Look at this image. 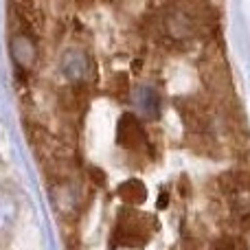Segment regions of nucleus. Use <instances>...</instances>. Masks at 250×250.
I'll list each match as a JSON object with an SVG mask.
<instances>
[{"instance_id": "f257e3e1", "label": "nucleus", "mask_w": 250, "mask_h": 250, "mask_svg": "<svg viewBox=\"0 0 250 250\" xmlns=\"http://www.w3.org/2000/svg\"><path fill=\"white\" fill-rule=\"evenodd\" d=\"M149 217L143 215V213L136 211H123L121 217H119L117 226L112 230V244L110 248L117 246H143L149 237L151 229H149Z\"/></svg>"}, {"instance_id": "f03ea898", "label": "nucleus", "mask_w": 250, "mask_h": 250, "mask_svg": "<svg viewBox=\"0 0 250 250\" xmlns=\"http://www.w3.org/2000/svg\"><path fill=\"white\" fill-rule=\"evenodd\" d=\"M145 141V132L134 114H123L117 125V143L125 149H136Z\"/></svg>"}, {"instance_id": "7ed1b4c3", "label": "nucleus", "mask_w": 250, "mask_h": 250, "mask_svg": "<svg viewBox=\"0 0 250 250\" xmlns=\"http://www.w3.org/2000/svg\"><path fill=\"white\" fill-rule=\"evenodd\" d=\"M51 200H53V207L57 208L60 215L68 217V215H73V213H77L79 200H77L75 189L68 185V182H64V180L57 182V185L51 189Z\"/></svg>"}, {"instance_id": "20e7f679", "label": "nucleus", "mask_w": 250, "mask_h": 250, "mask_svg": "<svg viewBox=\"0 0 250 250\" xmlns=\"http://www.w3.org/2000/svg\"><path fill=\"white\" fill-rule=\"evenodd\" d=\"M9 51H11V57L20 68H31L35 64V57H38V51H35V44L29 35L18 33L11 38V44H9Z\"/></svg>"}, {"instance_id": "39448f33", "label": "nucleus", "mask_w": 250, "mask_h": 250, "mask_svg": "<svg viewBox=\"0 0 250 250\" xmlns=\"http://www.w3.org/2000/svg\"><path fill=\"white\" fill-rule=\"evenodd\" d=\"M134 105L147 119L160 117V95L151 86H138L134 90Z\"/></svg>"}, {"instance_id": "423d86ee", "label": "nucleus", "mask_w": 250, "mask_h": 250, "mask_svg": "<svg viewBox=\"0 0 250 250\" xmlns=\"http://www.w3.org/2000/svg\"><path fill=\"white\" fill-rule=\"evenodd\" d=\"M62 73L70 79V82H82L88 73V60L83 57V53L79 51H68L62 55V64H60Z\"/></svg>"}, {"instance_id": "0eeeda50", "label": "nucleus", "mask_w": 250, "mask_h": 250, "mask_svg": "<svg viewBox=\"0 0 250 250\" xmlns=\"http://www.w3.org/2000/svg\"><path fill=\"white\" fill-rule=\"evenodd\" d=\"M119 198H121L125 204H129V207H138V204L145 202L147 189L141 180L132 178V180H125L123 185L119 187Z\"/></svg>"}, {"instance_id": "6e6552de", "label": "nucleus", "mask_w": 250, "mask_h": 250, "mask_svg": "<svg viewBox=\"0 0 250 250\" xmlns=\"http://www.w3.org/2000/svg\"><path fill=\"white\" fill-rule=\"evenodd\" d=\"M18 215V202L7 189H0V233L11 229Z\"/></svg>"}, {"instance_id": "1a4fd4ad", "label": "nucleus", "mask_w": 250, "mask_h": 250, "mask_svg": "<svg viewBox=\"0 0 250 250\" xmlns=\"http://www.w3.org/2000/svg\"><path fill=\"white\" fill-rule=\"evenodd\" d=\"M208 250H246V244H244L242 237H230V235H224L217 242H213Z\"/></svg>"}, {"instance_id": "9d476101", "label": "nucleus", "mask_w": 250, "mask_h": 250, "mask_svg": "<svg viewBox=\"0 0 250 250\" xmlns=\"http://www.w3.org/2000/svg\"><path fill=\"white\" fill-rule=\"evenodd\" d=\"M90 173H92V180H95L97 185H104V182H105V178H104V173H101V169H90Z\"/></svg>"}, {"instance_id": "9b49d317", "label": "nucleus", "mask_w": 250, "mask_h": 250, "mask_svg": "<svg viewBox=\"0 0 250 250\" xmlns=\"http://www.w3.org/2000/svg\"><path fill=\"white\" fill-rule=\"evenodd\" d=\"M167 200H169L167 191H163V193H160V198H158V207H160V208H165V207H167Z\"/></svg>"}]
</instances>
